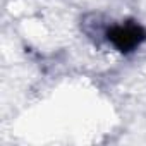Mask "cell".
Segmentation results:
<instances>
[{
    "instance_id": "1",
    "label": "cell",
    "mask_w": 146,
    "mask_h": 146,
    "mask_svg": "<svg viewBox=\"0 0 146 146\" xmlns=\"http://www.w3.org/2000/svg\"><path fill=\"white\" fill-rule=\"evenodd\" d=\"M103 38L120 53L127 55L136 52L146 41V28L136 21L110 24L103 31Z\"/></svg>"
}]
</instances>
